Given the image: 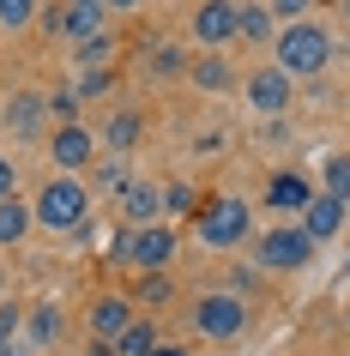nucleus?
Masks as SVG:
<instances>
[{"label": "nucleus", "instance_id": "1", "mask_svg": "<svg viewBox=\"0 0 350 356\" xmlns=\"http://www.w3.org/2000/svg\"><path fill=\"white\" fill-rule=\"evenodd\" d=\"M31 206H37V229H49V236H79L91 224V188L79 175H67V169H55V181Z\"/></svg>", "mask_w": 350, "mask_h": 356}, {"label": "nucleus", "instance_id": "2", "mask_svg": "<svg viewBox=\"0 0 350 356\" xmlns=\"http://www.w3.org/2000/svg\"><path fill=\"white\" fill-rule=\"evenodd\" d=\"M272 60H278L290 79H314V73H326V60H332V37H326V24H314V19H290V24H278V37H272Z\"/></svg>", "mask_w": 350, "mask_h": 356}, {"label": "nucleus", "instance_id": "3", "mask_svg": "<svg viewBox=\"0 0 350 356\" xmlns=\"http://www.w3.org/2000/svg\"><path fill=\"white\" fill-rule=\"evenodd\" d=\"M193 236H200L205 248H241L254 236V206L236 200V193H223V200H212V206L193 211Z\"/></svg>", "mask_w": 350, "mask_h": 356}, {"label": "nucleus", "instance_id": "4", "mask_svg": "<svg viewBox=\"0 0 350 356\" xmlns=\"http://www.w3.org/2000/svg\"><path fill=\"white\" fill-rule=\"evenodd\" d=\"M314 248L320 242L308 236V224H278L254 242V266H266V272H302L314 260Z\"/></svg>", "mask_w": 350, "mask_h": 356}, {"label": "nucleus", "instance_id": "5", "mask_svg": "<svg viewBox=\"0 0 350 356\" xmlns=\"http://www.w3.org/2000/svg\"><path fill=\"white\" fill-rule=\"evenodd\" d=\"M193 332L205 338H241L248 332V302L236 290H212V296L193 302Z\"/></svg>", "mask_w": 350, "mask_h": 356}, {"label": "nucleus", "instance_id": "6", "mask_svg": "<svg viewBox=\"0 0 350 356\" xmlns=\"http://www.w3.org/2000/svg\"><path fill=\"white\" fill-rule=\"evenodd\" d=\"M103 0H55V6H42V31L55 42H79L91 37V31H103Z\"/></svg>", "mask_w": 350, "mask_h": 356}, {"label": "nucleus", "instance_id": "7", "mask_svg": "<svg viewBox=\"0 0 350 356\" xmlns=\"http://www.w3.org/2000/svg\"><path fill=\"white\" fill-rule=\"evenodd\" d=\"M241 97H248V109L254 115H284L296 97V79L278 67V60H266V67H254V73L241 79Z\"/></svg>", "mask_w": 350, "mask_h": 356}, {"label": "nucleus", "instance_id": "8", "mask_svg": "<svg viewBox=\"0 0 350 356\" xmlns=\"http://www.w3.org/2000/svg\"><path fill=\"white\" fill-rule=\"evenodd\" d=\"M169 260H175V229L169 224H139L127 236V260L121 266H133V272H164Z\"/></svg>", "mask_w": 350, "mask_h": 356}, {"label": "nucleus", "instance_id": "9", "mask_svg": "<svg viewBox=\"0 0 350 356\" xmlns=\"http://www.w3.org/2000/svg\"><path fill=\"white\" fill-rule=\"evenodd\" d=\"M187 31H193L200 49H223V42H236V0H200L193 19H187Z\"/></svg>", "mask_w": 350, "mask_h": 356}, {"label": "nucleus", "instance_id": "10", "mask_svg": "<svg viewBox=\"0 0 350 356\" xmlns=\"http://www.w3.org/2000/svg\"><path fill=\"white\" fill-rule=\"evenodd\" d=\"M49 157H55V169H67V175L91 169V157H97V133L85 127V121H67V127H55V139H49Z\"/></svg>", "mask_w": 350, "mask_h": 356}, {"label": "nucleus", "instance_id": "11", "mask_svg": "<svg viewBox=\"0 0 350 356\" xmlns=\"http://www.w3.org/2000/svg\"><path fill=\"white\" fill-rule=\"evenodd\" d=\"M85 320H91V338H121V332L133 326V296H121V290H103V296H91Z\"/></svg>", "mask_w": 350, "mask_h": 356}, {"label": "nucleus", "instance_id": "12", "mask_svg": "<svg viewBox=\"0 0 350 356\" xmlns=\"http://www.w3.org/2000/svg\"><path fill=\"white\" fill-rule=\"evenodd\" d=\"M308 200H314V181L302 175V169H278L272 181H266V206L284 211V218H302V211H308Z\"/></svg>", "mask_w": 350, "mask_h": 356}, {"label": "nucleus", "instance_id": "13", "mask_svg": "<svg viewBox=\"0 0 350 356\" xmlns=\"http://www.w3.org/2000/svg\"><path fill=\"white\" fill-rule=\"evenodd\" d=\"M0 121H6V133H13V139H37L42 121H49V97L13 91V97H6V109H0Z\"/></svg>", "mask_w": 350, "mask_h": 356}, {"label": "nucleus", "instance_id": "14", "mask_svg": "<svg viewBox=\"0 0 350 356\" xmlns=\"http://www.w3.org/2000/svg\"><path fill=\"white\" fill-rule=\"evenodd\" d=\"M344 218H350V200H338V193H314L308 211H302V224H308L314 242H332V236L344 229Z\"/></svg>", "mask_w": 350, "mask_h": 356}, {"label": "nucleus", "instance_id": "15", "mask_svg": "<svg viewBox=\"0 0 350 356\" xmlns=\"http://www.w3.org/2000/svg\"><path fill=\"white\" fill-rule=\"evenodd\" d=\"M31 229H37V206L19 200V193H6V200H0V248H19Z\"/></svg>", "mask_w": 350, "mask_h": 356}, {"label": "nucleus", "instance_id": "16", "mask_svg": "<svg viewBox=\"0 0 350 356\" xmlns=\"http://www.w3.org/2000/svg\"><path fill=\"white\" fill-rule=\"evenodd\" d=\"M121 211H127V224H157V211H164V188H151V181H127L121 188Z\"/></svg>", "mask_w": 350, "mask_h": 356}, {"label": "nucleus", "instance_id": "17", "mask_svg": "<svg viewBox=\"0 0 350 356\" xmlns=\"http://www.w3.org/2000/svg\"><path fill=\"white\" fill-rule=\"evenodd\" d=\"M187 79H193L200 91H230V85H236V67H230L218 49H205L200 60H187Z\"/></svg>", "mask_w": 350, "mask_h": 356}, {"label": "nucleus", "instance_id": "18", "mask_svg": "<svg viewBox=\"0 0 350 356\" xmlns=\"http://www.w3.org/2000/svg\"><path fill=\"white\" fill-rule=\"evenodd\" d=\"M236 37L241 42H272L278 37V13H272V6H260V0L236 6Z\"/></svg>", "mask_w": 350, "mask_h": 356}, {"label": "nucleus", "instance_id": "19", "mask_svg": "<svg viewBox=\"0 0 350 356\" xmlns=\"http://www.w3.org/2000/svg\"><path fill=\"white\" fill-rule=\"evenodd\" d=\"M24 332H31V344H42V350H49V344L67 332V314H61V302H37V308H31V320H24Z\"/></svg>", "mask_w": 350, "mask_h": 356}, {"label": "nucleus", "instance_id": "20", "mask_svg": "<svg viewBox=\"0 0 350 356\" xmlns=\"http://www.w3.org/2000/svg\"><path fill=\"white\" fill-rule=\"evenodd\" d=\"M115 49H121V42H115V37H109V24H103V31H91V37H79V42H73V67H79V73H85V67H109Z\"/></svg>", "mask_w": 350, "mask_h": 356}, {"label": "nucleus", "instance_id": "21", "mask_svg": "<svg viewBox=\"0 0 350 356\" xmlns=\"http://www.w3.org/2000/svg\"><path fill=\"white\" fill-rule=\"evenodd\" d=\"M91 188H103V193H121V188H127V151L91 157Z\"/></svg>", "mask_w": 350, "mask_h": 356}, {"label": "nucleus", "instance_id": "22", "mask_svg": "<svg viewBox=\"0 0 350 356\" xmlns=\"http://www.w3.org/2000/svg\"><path fill=\"white\" fill-rule=\"evenodd\" d=\"M115 350H121V356H151V350H157V326L133 314V326H127L121 338H115Z\"/></svg>", "mask_w": 350, "mask_h": 356}, {"label": "nucleus", "instance_id": "23", "mask_svg": "<svg viewBox=\"0 0 350 356\" xmlns=\"http://www.w3.org/2000/svg\"><path fill=\"white\" fill-rule=\"evenodd\" d=\"M103 139H109V151H127L133 139H139V115H133V109H115L109 127H103Z\"/></svg>", "mask_w": 350, "mask_h": 356}, {"label": "nucleus", "instance_id": "24", "mask_svg": "<svg viewBox=\"0 0 350 356\" xmlns=\"http://www.w3.org/2000/svg\"><path fill=\"white\" fill-rule=\"evenodd\" d=\"M320 181H326V193L350 200V157H344V151H332L326 163H320Z\"/></svg>", "mask_w": 350, "mask_h": 356}, {"label": "nucleus", "instance_id": "25", "mask_svg": "<svg viewBox=\"0 0 350 356\" xmlns=\"http://www.w3.org/2000/svg\"><path fill=\"white\" fill-rule=\"evenodd\" d=\"M182 73H187V55L175 49V42L151 49V79H182Z\"/></svg>", "mask_w": 350, "mask_h": 356}, {"label": "nucleus", "instance_id": "26", "mask_svg": "<svg viewBox=\"0 0 350 356\" xmlns=\"http://www.w3.org/2000/svg\"><path fill=\"white\" fill-rule=\"evenodd\" d=\"M37 0H0V31H24V24H37Z\"/></svg>", "mask_w": 350, "mask_h": 356}, {"label": "nucleus", "instance_id": "27", "mask_svg": "<svg viewBox=\"0 0 350 356\" xmlns=\"http://www.w3.org/2000/svg\"><path fill=\"white\" fill-rule=\"evenodd\" d=\"M133 302L164 308V302H169V278H164V272H139V290H133Z\"/></svg>", "mask_w": 350, "mask_h": 356}, {"label": "nucleus", "instance_id": "28", "mask_svg": "<svg viewBox=\"0 0 350 356\" xmlns=\"http://www.w3.org/2000/svg\"><path fill=\"white\" fill-rule=\"evenodd\" d=\"M164 211H175V218H187V211H200V193L187 188V181H169V188H164Z\"/></svg>", "mask_w": 350, "mask_h": 356}, {"label": "nucleus", "instance_id": "29", "mask_svg": "<svg viewBox=\"0 0 350 356\" xmlns=\"http://www.w3.org/2000/svg\"><path fill=\"white\" fill-rule=\"evenodd\" d=\"M49 121H55V127L79 121V91H49Z\"/></svg>", "mask_w": 350, "mask_h": 356}, {"label": "nucleus", "instance_id": "30", "mask_svg": "<svg viewBox=\"0 0 350 356\" xmlns=\"http://www.w3.org/2000/svg\"><path fill=\"white\" fill-rule=\"evenodd\" d=\"M109 91V67H85V79H79V97H103Z\"/></svg>", "mask_w": 350, "mask_h": 356}, {"label": "nucleus", "instance_id": "31", "mask_svg": "<svg viewBox=\"0 0 350 356\" xmlns=\"http://www.w3.org/2000/svg\"><path fill=\"white\" fill-rule=\"evenodd\" d=\"M266 6H272V13H278V19H284V24H290V19H302V13H308V6H314V0H266Z\"/></svg>", "mask_w": 350, "mask_h": 356}, {"label": "nucleus", "instance_id": "32", "mask_svg": "<svg viewBox=\"0 0 350 356\" xmlns=\"http://www.w3.org/2000/svg\"><path fill=\"white\" fill-rule=\"evenodd\" d=\"M6 193H19V163H13V157H0V200H6Z\"/></svg>", "mask_w": 350, "mask_h": 356}, {"label": "nucleus", "instance_id": "33", "mask_svg": "<svg viewBox=\"0 0 350 356\" xmlns=\"http://www.w3.org/2000/svg\"><path fill=\"white\" fill-rule=\"evenodd\" d=\"M19 326H24V314H19V308H13V302H0V338H13V332H19Z\"/></svg>", "mask_w": 350, "mask_h": 356}, {"label": "nucleus", "instance_id": "34", "mask_svg": "<svg viewBox=\"0 0 350 356\" xmlns=\"http://www.w3.org/2000/svg\"><path fill=\"white\" fill-rule=\"evenodd\" d=\"M103 6H109V13H133V6H139V0H103Z\"/></svg>", "mask_w": 350, "mask_h": 356}, {"label": "nucleus", "instance_id": "35", "mask_svg": "<svg viewBox=\"0 0 350 356\" xmlns=\"http://www.w3.org/2000/svg\"><path fill=\"white\" fill-rule=\"evenodd\" d=\"M151 356H187V350H182V344H157Z\"/></svg>", "mask_w": 350, "mask_h": 356}, {"label": "nucleus", "instance_id": "36", "mask_svg": "<svg viewBox=\"0 0 350 356\" xmlns=\"http://www.w3.org/2000/svg\"><path fill=\"white\" fill-rule=\"evenodd\" d=\"M0 356H13V338H0Z\"/></svg>", "mask_w": 350, "mask_h": 356}, {"label": "nucleus", "instance_id": "37", "mask_svg": "<svg viewBox=\"0 0 350 356\" xmlns=\"http://www.w3.org/2000/svg\"><path fill=\"white\" fill-rule=\"evenodd\" d=\"M338 13H344V19H350V0H338Z\"/></svg>", "mask_w": 350, "mask_h": 356}]
</instances>
